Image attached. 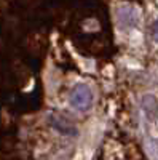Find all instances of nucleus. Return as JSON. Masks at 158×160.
Wrapping results in <instances>:
<instances>
[{"label": "nucleus", "instance_id": "obj_4", "mask_svg": "<svg viewBox=\"0 0 158 160\" xmlns=\"http://www.w3.org/2000/svg\"><path fill=\"white\" fill-rule=\"evenodd\" d=\"M152 38H153V42L158 43V19L155 21L153 24V29H152Z\"/></svg>", "mask_w": 158, "mask_h": 160}, {"label": "nucleus", "instance_id": "obj_1", "mask_svg": "<svg viewBox=\"0 0 158 160\" xmlns=\"http://www.w3.org/2000/svg\"><path fill=\"white\" fill-rule=\"evenodd\" d=\"M69 104L80 112L88 111L91 108V104H93V93H91L89 87L75 85L69 95Z\"/></svg>", "mask_w": 158, "mask_h": 160}, {"label": "nucleus", "instance_id": "obj_2", "mask_svg": "<svg viewBox=\"0 0 158 160\" xmlns=\"http://www.w3.org/2000/svg\"><path fill=\"white\" fill-rule=\"evenodd\" d=\"M141 108L144 115L147 117L149 122H155L158 118V98L152 93H146L141 98Z\"/></svg>", "mask_w": 158, "mask_h": 160}, {"label": "nucleus", "instance_id": "obj_3", "mask_svg": "<svg viewBox=\"0 0 158 160\" xmlns=\"http://www.w3.org/2000/svg\"><path fill=\"white\" fill-rule=\"evenodd\" d=\"M48 120H50L51 127L55 128V130H58L61 135H65V136H75V135H77L75 127L70 125L69 122H65L64 118H61V117H58V115H50Z\"/></svg>", "mask_w": 158, "mask_h": 160}]
</instances>
